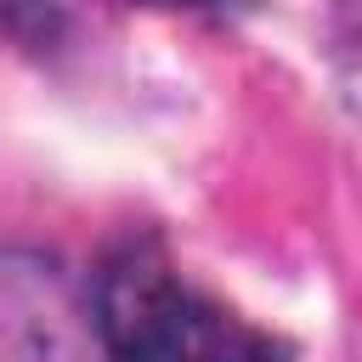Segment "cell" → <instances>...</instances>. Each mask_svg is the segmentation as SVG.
<instances>
[{"instance_id":"3957f363","label":"cell","mask_w":362,"mask_h":362,"mask_svg":"<svg viewBox=\"0 0 362 362\" xmlns=\"http://www.w3.org/2000/svg\"><path fill=\"white\" fill-rule=\"evenodd\" d=\"M124 6H204V0H124Z\"/></svg>"},{"instance_id":"6da1fadb","label":"cell","mask_w":362,"mask_h":362,"mask_svg":"<svg viewBox=\"0 0 362 362\" xmlns=\"http://www.w3.org/2000/svg\"><path fill=\"white\" fill-rule=\"evenodd\" d=\"M107 362H288L266 334L198 294L153 238H124L96 266Z\"/></svg>"},{"instance_id":"7a4b0ae2","label":"cell","mask_w":362,"mask_h":362,"mask_svg":"<svg viewBox=\"0 0 362 362\" xmlns=\"http://www.w3.org/2000/svg\"><path fill=\"white\" fill-rule=\"evenodd\" d=\"M0 362H107L96 283L51 249L0 243Z\"/></svg>"}]
</instances>
